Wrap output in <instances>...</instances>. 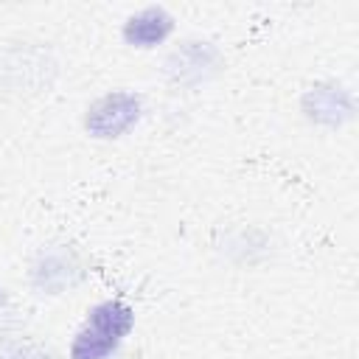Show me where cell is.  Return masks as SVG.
<instances>
[{
  "mask_svg": "<svg viewBox=\"0 0 359 359\" xmlns=\"http://www.w3.org/2000/svg\"><path fill=\"white\" fill-rule=\"evenodd\" d=\"M135 328V309L121 297L93 303L76 328L67 359H112Z\"/></svg>",
  "mask_w": 359,
  "mask_h": 359,
  "instance_id": "1",
  "label": "cell"
},
{
  "mask_svg": "<svg viewBox=\"0 0 359 359\" xmlns=\"http://www.w3.org/2000/svg\"><path fill=\"white\" fill-rule=\"evenodd\" d=\"M146 112L143 95L135 90H109L93 98L81 115V126L93 140H121L129 135Z\"/></svg>",
  "mask_w": 359,
  "mask_h": 359,
  "instance_id": "2",
  "label": "cell"
},
{
  "mask_svg": "<svg viewBox=\"0 0 359 359\" xmlns=\"http://www.w3.org/2000/svg\"><path fill=\"white\" fill-rule=\"evenodd\" d=\"M224 67V56L216 42L202 36H188L177 42L163 62V73L174 87L196 90L208 81H213Z\"/></svg>",
  "mask_w": 359,
  "mask_h": 359,
  "instance_id": "3",
  "label": "cell"
},
{
  "mask_svg": "<svg viewBox=\"0 0 359 359\" xmlns=\"http://www.w3.org/2000/svg\"><path fill=\"white\" fill-rule=\"evenodd\" d=\"M84 278H87V264L67 244H48V247H42L34 255L31 266H28V283L42 297L67 294L76 286H81Z\"/></svg>",
  "mask_w": 359,
  "mask_h": 359,
  "instance_id": "4",
  "label": "cell"
},
{
  "mask_svg": "<svg viewBox=\"0 0 359 359\" xmlns=\"http://www.w3.org/2000/svg\"><path fill=\"white\" fill-rule=\"evenodd\" d=\"M300 115L320 129H342L356 115V95L337 79L314 81L300 95Z\"/></svg>",
  "mask_w": 359,
  "mask_h": 359,
  "instance_id": "5",
  "label": "cell"
},
{
  "mask_svg": "<svg viewBox=\"0 0 359 359\" xmlns=\"http://www.w3.org/2000/svg\"><path fill=\"white\" fill-rule=\"evenodd\" d=\"M56 76V62L45 48H31L17 42V48L3 50L0 56V84L14 93H39L48 90Z\"/></svg>",
  "mask_w": 359,
  "mask_h": 359,
  "instance_id": "6",
  "label": "cell"
},
{
  "mask_svg": "<svg viewBox=\"0 0 359 359\" xmlns=\"http://www.w3.org/2000/svg\"><path fill=\"white\" fill-rule=\"evenodd\" d=\"M174 31H177V17L160 3L140 6L137 11L126 14V20L121 22V39L135 50H154L165 45L174 36Z\"/></svg>",
  "mask_w": 359,
  "mask_h": 359,
  "instance_id": "7",
  "label": "cell"
},
{
  "mask_svg": "<svg viewBox=\"0 0 359 359\" xmlns=\"http://www.w3.org/2000/svg\"><path fill=\"white\" fill-rule=\"evenodd\" d=\"M6 359H53V353L42 345H22V348L11 351Z\"/></svg>",
  "mask_w": 359,
  "mask_h": 359,
  "instance_id": "8",
  "label": "cell"
},
{
  "mask_svg": "<svg viewBox=\"0 0 359 359\" xmlns=\"http://www.w3.org/2000/svg\"><path fill=\"white\" fill-rule=\"evenodd\" d=\"M6 297H8V294H6V286H3V283H0V303H3V300H6Z\"/></svg>",
  "mask_w": 359,
  "mask_h": 359,
  "instance_id": "9",
  "label": "cell"
}]
</instances>
